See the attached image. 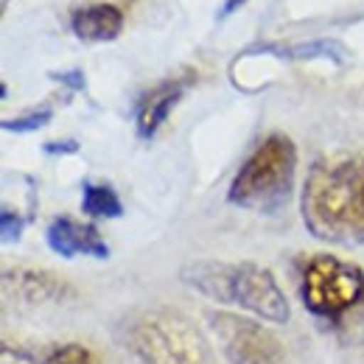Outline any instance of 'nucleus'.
<instances>
[{"label":"nucleus","mask_w":364,"mask_h":364,"mask_svg":"<svg viewBox=\"0 0 364 364\" xmlns=\"http://www.w3.org/2000/svg\"><path fill=\"white\" fill-rule=\"evenodd\" d=\"M300 216L317 241L364 247V154L314 160L300 191Z\"/></svg>","instance_id":"obj_1"},{"label":"nucleus","mask_w":364,"mask_h":364,"mask_svg":"<svg viewBox=\"0 0 364 364\" xmlns=\"http://www.w3.org/2000/svg\"><path fill=\"white\" fill-rule=\"evenodd\" d=\"M303 309L345 342L364 336V269L339 255H306L294 267Z\"/></svg>","instance_id":"obj_2"},{"label":"nucleus","mask_w":364,"mask_h":364,"mask_svg":"<svg viewBox=\"0 0 364 364\" xmlns=\"http://www.w3.org/2000/svg\"><path fill=\"white\" fill-rule=\"evenodd\" d=\"M180 280L219 306H238L241 311L274 325H286L291 317L289 300L274 274L252 261H193L180 269Z\"/></svg>","instance_id":"obj_3"},{"label":"nucleus","mask_w":364,"mask_h":364,"mask_svg":"<svg viewBox=\"0 0 364 364\" xmlns=\"http://www.w3.org/2000/svg\"><path fill=\"white\" fill-rule=\"evenodd\" d=\"M115 336L143 364H210L199 328L168 309H137L118 322Z\"/></svg>","instance_id":"obj_4"},{"label":"nucleus","mask_w":364,"mask_h":364,"mask_svg":"<svg viewBox=\"0 0 364 364\" xmlns=\"http://www.w3.org/2000/svg\"><path fill=\"white\" fill-rule=\"evenodd\" d=\"M297 146L283 132L267 135L241 163L228 188V202L241 210L272 216L294 193Z\"/></svg>","instance_id":"obj_5"},{"label":"nucleus","mask_w":364,"mask_h":364,"mask_svg":"<svg viewBox=\"0 0 364 364\" xmlns=\"http://www.w3.org/2000/svg\"><path fill=\"white\" fill-rule=\"evenodd\" d=\"M208 322L230 364H289L283 342L258 319L232 311H213Z\"/></svg>","instance_id":"obj_6"},{"label":"nucleus","mask_w":364,"mask_h":364,"mask_svg":"<svg viewBox=\"0 0 364 364\" xmlns=\"http://www.w3.org/2000/svg\"><path fill=\"white\" fill-rule=\"evenodd\" d=\"M46 241L50 252H56L65 261L79 258V255H87L95 261L109 258V247H107L104 235L98 232V228L79 222L73 216H53L50 225L46 228Z\"/></svg>","instance_id":"obj_7"},{"label":"nucleus","mask_w":364,"mask_h":364,"mask_svg":"<svg viewBox=\"0 0 364 364\" xmlns=\"http://www.w3.org/2000/svg\"><path fill=\"white\" fill-rule=\"evenodd\" d=\"M3 286L9 294L28 306H46V303H68L76 297V289L46 269H28V267H14L3 272Z\"/></svg>","instance_id":"obj_8"},{"label":"nucleus","mask_w":364,"mask_h":364,"mask_svg":"<svg viewBox=\"0 0 364 364\" xmlns=\"http://www.w3.org/2000/svg\"><path fill=\"white\" fill-rule=\"evenodd\" d=\"M188 85H191V79H168V82L157 85L154 90H149L140 98L135 115V127L140 140H151L160 132V127L168 121L171 109L182 101Z\"/></svg>","instance_id":"obj_9"},{"label":"nucleus","mask_w":364,"mask_h":364,"mask_svg":"<svg viewBox=\"0 0 364 364\" xmlns=\"http://www.w3.org/2000/svg\"><path fill=\"white\" fill-rule=\"evenodd\" d=\"M70 31L82 43H112L124 31V11L115 3H87L70 11Z\"/></svg>","instance_id":"obj_10"},{"label":"nucleus","mask_w":364,"mask_h":364,"mask_svg":"<svg viewBox=\"0 0 364 364\" xmlns=\"http://www.w3.org/2000/svg\"><path fill=\"white\" fill-rule=\"evenodd\" d=\"M82 213L90 219H121L124 202L118 191L107 182H85L82 185Z\"/></svg>","instance_id":"obj_11"},{"label":"nucleus","mask_w":364,"mask_h":364,"mask_svg":"<svg viewBox=\"0 0 364 364\" xmlns=\"http://www.w3.org/2000/svg\"><path fill=\"white\" fill-rule=\"evenodd\" d=\"M40 364H101V359L95 356V350H90L87 345L65 342V345L50 348L46 356L40 359Z\"/></svg>","instance_id":"obj_12"},{"label":"nucleus","mask_w":364,"mask_h":364,"mask_svg":"<svg viewBox=\"0 0 364 364\" xmlns=\"http://www.w3.org/2000/svg\"><path fill=\"white\" fill-rule=\"evenodd\" d=\"M50 118H53V112L43 107V109H34V112H26V115H20V118H6L0 127L6 129V132H37V129H43L50 124Z\"/></svg>","instance_id":"obj_13"},{"label":"nucleus","mask_w":364,"mask_h":364,"mask_svg":"<svg viewBox=\"0 0 364 364\" xmlns=\"http://www.w3.org/2000/svg\"><path fill=\"white\" fill-rule=\"evenodd\" d=\"M289 56H297V59H314V56H331V59L342 62V59H345V50H342V46H336V43H328V40H322V43H309V46L291 48V50H289Z\"/></svg>","instance_id":"obj_14"},{"label":"nucleus","mask_w":364,"mask_h":364,"mask_svg":"<svg viewBox=\"0 0 364 364\" xmlns=\"http://www.w3.org/2000/svg\"><path fill=\"white\" fill-rule=\"evenodd\" d=\"M0 235H3L6 244L20 241V235H23V219L11 208H3L0 210Z\"/></svg>","instance_id":"obj_15"},{"label":"nucleus","mask_w":364,"mask_h":364,"mask_svg":"<svg viewBox=\"0 0 364 364\" xmlns=\"http://www.w3.org/2000/svg\"><path fill=\"white\" fill-rule=\"evenodd\" d=\"M50 79H56L59 85H68L70 90H85V73H82V70H62V73H50Z\"/></svg>","instance_id":"obj_16"},{"label":"nucleus","mask_w":364,"mask_h":364,"mask_svg":"<svg viewBox=\"0 0 364 364\" xmlns=\"http://www.w3.org/2000/svg\"><path fill=\"white\" fill-rule=\"evenodd\" d=\"M43 149H46V154H76L79 143L76 140H50Z\"/></svg>","instance_id":"obj_17"},{"label":"nucleus","mask_w":364,"mask_h":364,"mask_svg":"<svg viewBox=\"0 0 364 364\" xmlns=\"http://www.w3.org/2000/svg\"><path fill=\"white\" fill-rule=\"evenodd\" d=\"M244 3H247V0H228V3H225V9H222V17H230V14H232V11H238Z\"/></svg>","instance_id":"obj_18"}]
</instances>
